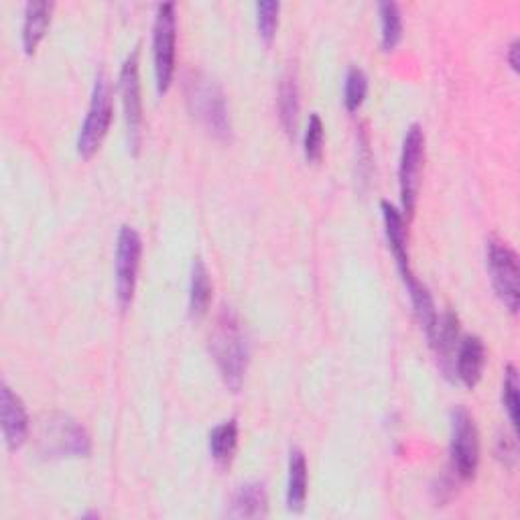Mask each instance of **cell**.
I'll use <instances>...</instances> for the list:
<instances>
[{
    "mask_svg": "<svg viewBox=\"0 0 520 520\" xmlns=\"http://www.w3.org/2000/svg\"><path fill=\"white\" fill-rule=\"evenodd\" d=\"M210 352L220 370L222 380L234 393L242 386L248 368V338L242 321L232 307H222L210 336Z\"/></svg>",
    "mask_w": 520,
    "mask_h": 520,
    "instance_id": "cell-1",
    "label": "cell"
},
{
    "mask_svg": "<svg viewBox=\"0 0 520 520\" xmlns=\"http://www.w3.org/2000/svg\"><path fill=\"white\" fill-rule=\"evenodd\" d=\"M185 98L191 114L198 118L208 133L218 139H228L232 122L226 94L220 84L208 74L195 72L185 80Z\"/></svg>",
    "mask_w": 520,
    "mask_h": 520,
    "instance_id": "cell-2",
    "label": "cell"
},
{
    "mask_svg": "<svg viewBox=\"0 0 520 520\" xmlns=\"http://www.w3.org/2000/svg\"><path fill=\"white\" fill-rule=\"evenodd\" d=\"M39 451L45 458H88L92 439L84 425L63 413L49 415L39 429Z\"/></svg>",
    "mask_w": 520,
    "mask_h": 520,
    "instance_id": "cell-3",
    "label": "cell"
},
{
    "mask_svg": "<svg viewBox=\"0 0 520 520\" xmlns=\"http://www.w3.org/2000/svg\"><path fill=\"white\" fill-rule=\"evenodd\" d=\"M486 265L498 299L510 313H516L520 299V267L516 252L498 238H488Z\"/></svg>",
    "mask_w": 520,
    "mask_h": 520,
    "instance_id": "cell-4",
    "label": "cell"
},
{
    "mask_svg": "<svg viewBox=\"0 0 520 520\" xmlns=\"http://www.w3.org/2000/svg\"><path fill=\"white\" fill-rule=\"evenodd\" d=\"M112 114H114V106H112L110 80L104 72H100L96 76V82H94L92 100H90L86 120L80 128V137H78L80 157L90 159L100 149V145H102V141L108 133V128H110Z\"/></svg>",
    "mask_w": 520,
    "mask_h": 520,
    "instance_id": "cell-5",
    "label": "cell"
},
{
    "mask_svg": "<svg viewBox=\"0 0 520 520\" xmlns=\"http://www.w3.org/2000/svg\"><path fill=\"white\" fill-rule=\"evenodd\" d=\"M451 468L460 480H472L480 462V439L474 417L466 407L451 409Z\"/></svg>",
    "mask_w": 520,
    "mask_h": 520,
    "instance_id": "cell-6",
    "label": "cell"
},
{
    "mask_svg": "<svg viewBox=\"0 0 520 520\" xmlns=\"http://www.w3.org/2000/svg\"><path fill=\"white\" fill-rule=\"evenodd\" d=\"M175 43H177V17L175 3L157 7L153 25V61L159 94H165L175 74Z\"/></svg>",
    "mask_w": 520,
    "mask_h": 520,
    "instance_id": "cell-7",
    "label": "cell"
},
{
    "mask_svg": "<svg viewBox=\"0 0 520 520\" xmlns=\"http://www.w3.org/2000/svg\"><path fill=\"white\" fill-rule=\"evenodd\" d=\"M120 98L126 120L128 145L135 153L141 147V128H143V98H141V78H139V51L128 53L120 68Z\"/></svg>",
    "mask_w": 520,
    "mask_h": 520,
    "instance_id": "cell-8",
    "label": "cell"
},
{
    "mask_svg": "<svg viewBox=\"0 0 520 520\" xmlns=\"http://www.w3.org/2000/svg\"><path fill=\"white\" fill-rule=\"evenodd\" d=\"M423 159H425V133H423L421 124L415 122L407 128V135L403 141V153H401V165H399L401 202H403V212L409 218L415 214V206H417Z\"/></svg>",
    "mask_w": 520,
    "mask_h": 520,
    "instance_id": "cell-9",
    "label": "cell"
},
{
    "mask_svg": "<svg viewBox=\"0 0 520 520\" xmlns=\"http://www.w3.org/2000/svg\"><path fill=\"white\" fill-rule=\"evenodd\" d=\"M143 240L133 226H122L116 240V297L126 307L135 297Z\"/></svg>",
    "mask_w": 520,
    "mask_h": 520,
    "instance_id": "cell-10",
    "label": "cell"
},
{
    "mask_svg": "<svg viewBox=\"0 0 520 520\" xmlns=\"http://www.w3.org/2000/svg\"><path fill=\"white\" fill-rule=\"evenodd\" d=\"M0 425L9 449H19L29 435V415L15 390L3 380L0 384Z\"/></svg>",
    "mask_w": 520,
    "mask_h": 520,
    "instance_id": "cell-11",
    "label": "cell"
},
{
    "mask_svg": "<svg viewBox=\"0 0 520 520\" xmlns=\"http://www.w3.org/2000/svg\"><path fill=\"white\" fill-rule=\"evenodd\" d=\"M431 346L437 350L441 368L447 376L455 374V354L460 348V319L453 311H445L441 317H437V325L433 338L429 340Z\"/></svg>",
    "mask_w": 520,
    "mask_h": 520,
    "instance_id": "cell-12",
    "label": "cell"
},
{
    "mask_svg": "<svg viewBox=\"0 0 520 520\" xmlns=\"http://www.w3.org/2000/svg\"><path fill=\"white\" fill-rule=\"evenodd\" d=\"M382 210V218H384V228H386V238H388V246L395 254V260L399 265L401 277L407 279L413 275L411 267H409V250H407V226H405V218L403 214L390 204V202H382L380 204Z\"/></svg>",
    "mask_w": 520,
    "mask_h": 520,
    "instance_id": "cell-13",
    "label": "cell"
},
{
    "mask_svg": "<svg viewBox=\"0 0 520 520\" xmlns=\"http://www.w3.org/2000/svg\"><path fill=\"white\" fill-rule=\"evenodd\" d=\"M269 512V496L263 482H244L230 498L228 516L232 518H263Z\"/></svg>",
    "mask_w": 520,
    "mask_h": 520,
    "instance_id": "cell-14",
    "label": "cell"
},
{
    "mask_svg": "<svg viewBox=\"0 0 520 520\" xmlns=\"http://www.w3.org/2000/svg\"><path fill=\"white\" fill-rule=\"evenodd\" d=\"M484 364H486V346L482 342V338L478 336H468L460 342L458 354H455V374L458 378L474 388L484 372Z\"/></svg>",
    "mask_w": 520,
    "mask_h": 520,
    "instance_id": "cell-15",
    "label": "cell"
},
{
    "mask_svg": "<svg viewBox=\"0 0 520 520\" xmlns=\"http://www.w3.org/2000/svg\"><path fill=\"white\" fill-rule=\"evenodd\" d=\"M53 3L47 0H31L25 5V19H23V47L27 53H33L43 39L49 23H51Z\"/></svg>",
    "mask_w": 520,
    "mask_h": 520,
    "instance_id": "cell-16",
    "label": "cell"
},
{
    "mask_svg": "<svg viewBox=\"0 0 520 520\" xmlns=\"http://www.w3.org/2000/svg\"><path fill=\"white\" fill-rule=\"evenodd\" d=\"M307 460L299 447H293L289 453V480H287V508L293 512H301L307 500Z\"/></svg>",
    "mask_w": 520,
    "mask_h": 520,
    "instance_id": "cell-17",
    "label": "cell"
},
{
    "mask_svg": "<svg viewBox=\"0 0 520 520\" xmlns=\"http://www.w3.org/2000/svg\"><path fill=\"white\" fill-rule=\"evenodd\" d=\"M279 118L289 137L295 135L297 122H299V110H301V98H299V84L293 72L283 74L279 82Z\"/></svg>",
    "mask_w": 520,
    "mask_h": 520,
    "instance_id": "cell-18",
    "label": "cell"
},
{
    "mask_svg": "<svg viewBox=\"0 0 520 520\" xmlns=\"http://www.w3.org/2000/svg\"><path fill=\"white\" fill-rule=\"evenodd\" d=\"M212 279L204 265V260L198 256L193 258L191 265V281H189V313L193 317H202L212 303Z\"/></svg>",
    "mask_w": 520,
    "mask_h": 520,
    "instance_id": "cell-19",
    "label": "cell"
},
{
    "mask_svg": "<svg viewBox=\"0 0 520 520\" xmlns=\"http://www.w3.org/2000/svg\"><path fill=\"white\" fill-rule=\"evenodd\" d=\"M403 281H405V287L409 291V297H411V303H413V309H415V315L421 323V328L425 330L427 338L431 340L433 332H435V325H437V317H439L435 303H433V297H431L429 289L415 275H411Z\"/></svg>",
    "mask_w": 520,
    "mask_h": 520,
    "instance_id": "cell-20",
    "label": "cell"
},
{
    "mask_svg": "<svg viewBox=\"0 0 520 520\" xmlns=\"http://www.w3.org/2000/svg\"><path fill=\"white\" fill-rule=\"evenodd\" d=\"M380 13V37H382V49L393 51L401 37H403V15L397 3L393 0H384L378 5Z\"/></svg>",
    "mask_w": 520,
    "mask_h": 520,
    "instance_id": "cell-21",
    "label": "cell"
},
{
    "mask_svg": "<svg viewBox=\"0 0 520 520\" xmlns=\"http://www.w3.org/2000/svg\"><path fill=\"white\" fill-rule=\"evenodd\" d=\"M236 443H238V423H236V419H228V421L216 425L210 433L212 458L222 466L228 464L232 460L234 451H236Z\"/></svg>",
    "mask_w": 520,
    "mask_h": 520,
    "instance_id": "cell-22",
    "label": "cell"
},
{
    "mask_svg": "<svg viewBox=\"0 0 520 520\" xmlns=\"http://www.w3.org/2000/svg\"><path fill=\"white\" fill-rule=\"evenodd\" d=\"M368 94V76L364 70H360L358 65H352L346 74V84H344V104L350 112L358 110Z\"/></svg>",
    "mask_w": 520,
    "mask_h": 520,
    "instance_id": "cell-23",
    "label": "cell"
},
{
    "mask_svg": "<svg viewBox=\"0 0 520 520\" xmlns=\"http://www.w3.org/2000/svg\"><path fill=\"white\" fill-rule=\"evenodd\" d=\"M323 139H325V128L321 122V116L317 112L309 114L307 120V128H305V137H303V151L307 161L317 163L323 155Z\"/></svg>",
    "mask_w": 520,
    "mask_h": 520,
    "instance_id": "cell-24",
    "label": "cell"
},
{
    "mask_svg": "<svg viewBox=\"0 0 520 520\" xmlns=\"http://www.w3.org/2000/svg\"><path fill=\"white\" fill-rule=\"evenodd\" d=\"M502 403L508 413V419L512 427H518V370L514 364H508L504 370V380H502Z\"/></svg>",
    "mask_w": 520,
    "mask_h": 520,
    "instance_id": "cell-25",
    "label": "cell"
},
{
    "mask_svg": "<svg viewBox=\"0 0 520 520\" xmlns=\"http://www.w3.org/2000/svg\"><path fill=\"white\" fill-rule=\"evenodd\" d=\"M279 13H281V5L275 3V0H260L256 5V25H258V33L267 43L273 41L277 25H279Z\"/></svg>",
    "mask_w": 520,
    "mask_h": 520,
    "instance_id": "cell-26",
    "label": "cell"
},
{
    "mask_svg": "<svg viewBox=\"0 0 520 520\" xmlns=\"http://www.w3.org/2000/svg\"><path fill=\"white\" fill-rule=\"evenodd\" d=\"M508 63L514 72H518V39H512L508 47Z\"/></svg>",
    "mask_w": 520,
    "mask_h": 520,
    "instance_id": "cell-27",
    "label": "cell"
}]
</instances>
